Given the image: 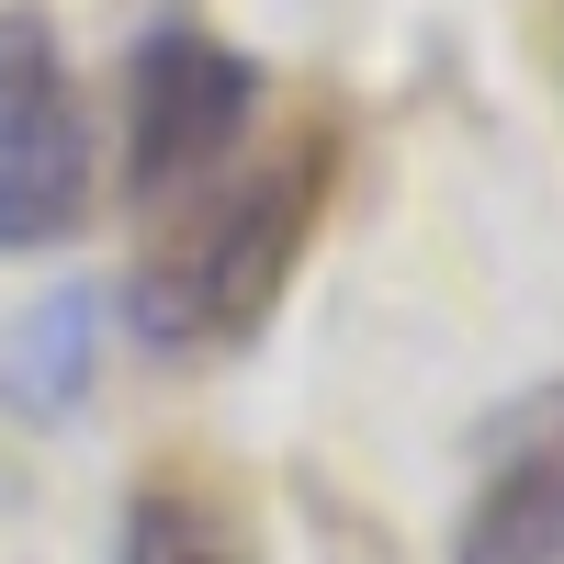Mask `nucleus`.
<instances>
[{
    "label": "nucleus",
    "mask_w": 564,
    "mask_h": 564,
    "mask_svg": "<svg viewBox=\"0 0 564 564\" xmlns=\"http://www.w3.org/2000/svg\"><path fill=\"white\" fill-rule=\"evenodd\" d=\"M271 79L249 45H226L215 23H148L124 57V193L170 215L181 193H204L249 159Z\"/></svg>",
    "instance_id": "f03ea898"
},
{
    "label": "nucleus",
    "mask_w": 564,
    "mask_h": 564,
    "mask_svg": "<svg viewBox=\"0 0 564 564\" xmlns=\"http://www.w3.org/2000/svg\"><path fill=\"white\" fill-rule=\"evenodd\" d=\"M90 361H102V294L57 282V294H34L0 327V406H12L23 430H57L90 395Z\"/></svg>",
    "instance_id": "39448f33"
},
{
    "label": "nucleus",
    "mask_w": 564,
    "mask_h": 564,
    "mask_svg": "<svg viewBox=\"0 0 564 564\" xmlns=\"http://www.w3.org/2000/svg\"><path fill=\"white\" fill-rule=\"evenodd\" d=\"M327 181H339V148L327 135H294L249 170L181 193L170 215H148V249L124 271V327L135 350L159 361H215L271 327L282 282H294L316 215H327Z\"/></svg>",
    "instance_id": "f257e3e1"
},
{
    "label": "nucleus",
    "mask_w": 564,
    "mask_h": 564,
    "mask_svg": "<svg viewBox=\"0 0 564 564\" xmlns=\"http://www.w3.org/2000/svg\"><path fill=\"white\" fill-rule=\"evenodd\" d=\"M452 564H564V384L497 417L475 508L452 531Z\"/></svg>",
    "instance_id": "20e7f679"
},
{
    "label": "nucleus",
    "mask_w": 564,
    "mask_h": 564,
    "mask_svg": "<svg viewBox=\"0 0 564 564\" xmlns=\"http://www.w3.org/2000/svg\"><path fill=\"white\" fill-rule=\"evenodd\" d=\"M90 215V102L57 23L34 0H0V260L79 238Z\"/></svg>",
    "instance_id": "7ed1b4c3"
},
{
    "label": "nucleus",
    "mask_w": 564,
    "mask_h": 564,
    "mask_svg": "<svg viewBox=\"0 0 564 564\" xmlns=\"http://www.w3.org/2000/svg\"><path fill=\"white\" fill-rule=\"evenodd\" d=\"M113 564H260V531H249V508L226 486L159 463L113 520Z\"/></svg>",
    "instance_id": "423d86ee"
}]
</instances>
